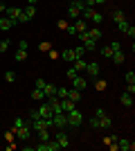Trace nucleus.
<instances>
[{
    "instance_id": "44",
    "label": "nucleus",
    "mask_w": 135,
    "mask_h": 151,
    "mask_svg": "<svg viewBox=\"0 0 135 151\" xmlns=\"http://www.w3.org/2000/svg\"><path fill=\"white\" fill-rule=\"evenodd\" d=\"M126 34L133 38V36H135V27H133V25H129V27H126Z\"/></svg>"
},
{
    "instance_id": "46",
    "label": "nucleus",
    "mask_w": 135,
    "mask_h": 151,
    "mask_svg": "<svg viewBox=\"0 0 135 151\" xmlns=\"http://www.w3.org/2000/svg\"><path fill=\"white\" fill-rule=\"evenodd\" d=\"M68 77H70V79H74V77H77V70L70 68V70H68Z\"/></svg>"
},
{
    "instance_id": "14",
    "label": "nucleus",
    "mask_w": 135,
    "mask_h": 151,
    "mask_svg": "<svg viewBox=\"0 0 135 151\" xmlns=\"http://www.w3.org/2000/svg\"><path fill=\"white\" fill-rule=\"evenodd\" d=\"M72 108H77V106H74V101H70L68 97L61 99V111H63V113H68V111H72Z\"/></svg>"
},
{
    "instance_id": "51",
    "label": "nucleus",
    "mask_w": 135,
    "mask_h": 151,
    "mask_svg": "<svg viewBox=\"0 0 135 151\" xmlns=\"http://www.w3.org/2000/svg\"><path fill=\"white\" fill-rule=\"evenodd\" d=\"M104 2H106V0H95V5H104Z\"/></svg>"
},
{
    "instance_id": "26",
    "label": "nucleus",
    "mask_w": 135,
    "mask_h": 151,
    "mask_svg": "<svg viewBox=\"0 0 135 151\" xmlns=\"http://www.w3.org/2000/svg\"><path fill=\"white\" fill-rule=\"evenodd\" d=\"M36 133H39V140H41V142L50 140V133H47V129H41V131H36Z\"/></svg>"
},
{
    "instance_id": "12",
    "label": "nucleus",
    "mask_w": 135,
    "mask_h": 151,
    "mask_svg": "<svg viewBox=\"0 0 135 151\" xmlns=\"http://www.w3.org/2000/svg\"><path fill=\"white\" fill-rule=\"evenodd\" d=\"M72 86H74V88H77V90H84L86 88V86H88V81H86V79H84V77H74V79H72Z\"/></svg>"
},
{
    "instance_id": "7",
    "label": "nucleus",
    "mask_w": 135,
    "mask_h": 151,
    "mask_svg": "<svg viewBox=\"0 0 135 151\" xmlns=\"http://www.w3.org/2000/svg\"><path fill=\"white\" fill-rule=\"evenodd\" d=\"M117 149H122V151H133V149H135V145L131 142V140L122 138V140H117Z\"/></svg>"
},
{
    "instance_id": "29",
    "label": "nucleus",
    "mask_w": 135,
    "mask_h": 151,
    "mask_svg": "<svg viewBox=\"0 0 135 151\" xmlns=\"http://www.w3.org/2000/svg\"><path fill=\"white\" fill-rule=\"evenodd\" d=\"M56 97L59 99H65V97H68V90L65 88H56Z\"/></svg>"
},
{
    "instance_id": "37",
    "label": "nucleus",
    "mask_w": 135,
    "mask_h": 151,
    "mask_svg": "<svg viewBox=\"0 0 135 151\" xmlns=\"http://www.w3.org/2000/svg\"><path fill=\"white\" fill-rule=\"evenodd\" d=\"M90 126H95V129H99V117H95V115H92V117H90Z\"/></svg>"
},
{
    "instance_id": "34",
    "label": "nucleus",
    "mask_w": 135,
    "mask_h": 151,
    "mask_svg": "<svg viewBox=\"0 0 135 151\" xmlns=\"http://www.w3.org/2000/svg\"><path fill=\"white\" fill-rule=\"evenodd\" d=\"M126 83H135V72H126Z\"/></svg>"
},
{
    "instance_id": "52",
    "label": "nucleus",
    "mask_w": 135,
    "mask_h": 151,
    "mask_svg": "<svg viewBox=\"0 0 135 151\" xmlns=\"http://www.w3.org/2000/svg\"><path fill=\"white\" fill-rule=\"evenodd\" d=\"M27 2H29V5H36V2H39V0H27Z\"/></svg>"
},
{
    "instance_id": "30",
    "label": "nucleus",
    "mask_w": 135,
    "mask_h": 151,
    "mask_svg": "<svg viewBox=\"0 0 135 151\" xmlns=\"http://www.w3.org/2000/svg\"><path fill=\"white\" fill-rule=\"evenodd\" d=\"M5 79H7L9 83H11V81H16V72H11V70H9V72H5Z\"/></svg>"
},
{
    "instance_id": "24",
    "label": "nucleus",
    "mask_w": 135,
    "mask_h": 151,
    "mask_svg": "<svg viewBox=\"0 0 135 151\" xmlns=\"http://www.w3.org/2000/svg\"><path fill=\"white\" fill-rule=\"evenodd\" d=\"M32 99H34V101H43V99H45V93H43L41 88H36V90L32 93Z\"/></svg>"
},
{
    "instance_id": "16",
    "label": "nucleus",
    "mask_w": 135,
    "mask_h": 151,
    "mask_svg": "<svg viewBox=\"0 0 135 151\" xmlns=\"http://www.w3.org/2000/svg\"><path fill=\"white\" fill-rule=\"evenodd\" d=\"M108 126H113V117H110V115L99 117V129H108Z\"/></svg>"
},
{
    "instance_id": "21",
    "label": "nucleus",
    "mask_w": 135,
    "mask_h": 151,
    "mask_svg": "<svg viewBox=\"0 0 135 151\" xmlns=\"http://www.w3.org/2000/svg\"><path fill=\"white\" fill-rule=\"evenodd\" d=\"M68 99H70V101H74V104H77V101L81 99V93H79L77 88H74V90H68Z\"/></svg>"
},
{
    "instance_id": "3",
    "label": "nucleus",
    "mask_w": 135,
    "mask_h": 151,
    "mask_svg": "<svg viewBox=\"0 0 135 151\" xmlns=\"http://www.w3.org/2000/svg\"><path fill=\"white\" fill-rule=\"evenodd\" d=\"M14 59H16V61H25L27 59V41H20L18 43V50H16Z\"/></svg>"
},
{
    "instance_id": "32",
    "label": "nucleus",
    "mask_w": 135,
    "mask_h": 151,
    "mask_svg": "<svg viewBox=\"0 0 135 151\" xmlns=\"http://www.w3.org/2000/svg\"><path fill=\"white\" fill-rule=\"evenodd\" d=\"M84 52H86V47H84V45H79L77 50H74V57H77V59H81V57H84Z\"/></svg>"
},
{
    "instance_id": "17",
    "label": "nucleus",
    "mask_w": 135,
    "mask_h": 151,
    "mask_svg": "<svg viewBox=\"0 0 135 151\" xmlns=\"http://www.w3.org/2000/svg\"><path fill=\"white\" fill-rule=\"evenodd\" d=\"M43 93H45V97H54V95H56V86H54V83H45Z\"/></svg>"
},
{
    "instance_id": "9",
    "label": "nucleus",
    "mask_w": 135,
    "mask_h": 151,
    "mask_svg": "<svg viewBox=\"0 0 135 151\" xmlns=\"http://www.w3.org/2000/svg\"><path fill=\"white\" fill-rule=\"evenodd\" d=\"M14 133H16V135H18L20 140H27V138H29V133H32V131H29V126H27V124H23V126H20V129H14Z\"/></svg>"
},
{
    "instance_id": "48",
    "label": "nucleus",
    "mask_w": 135,
    "mask_h": 151,
    "mask_svg": "<svg viewBox=\"0 0 135 151\" xmlns=\"http://www.w3.org/2000/svg\"><path fill=\"white\" fill-rule=\"evenodd\" d=\"M41 117V111H32V120H39Z\"/></svg>"
},
{
    "instance_id": "5",
    "label": "nucleus",
    "mask_w": 135,
    "mask_h": 151,
    "mask_svg": "<svg viewBox=\"0 0 135 151\" xmlns=\"http://www.w3.org/2000/svg\"><path fill=\"white\" fill-rule=\"evenodd\" d=\"M16 25L11 18H7L5 14H0V32H7V29H11V27Z\"/></svg>"
},
{
    "instance_id": "27",
    "label": "nucleus",
    "mask_w": 135,
    "mask_h": 151,
    "mask_svg": "<svg viewBox=\"0 0 135 151\" xmlns=\"http://www.w3.org/2000/svg\"><path fill=\"white\" fill-rule=\"evenodd\" d=\"M90 20H92V23H95V25H99V23H101V20H104V16H101V14H92V16H90Z\"/></svg>"
},
{
    "instance_id": "49",
    "label": "nucleus",
    "mask_w": 135,
    "mask_h": 151,
    "mask_svg": "<svg viewBox=\"0 0 135 151\" xmlns=\"http://www.w3.org/2000/svg\"><path fill=\"white\" fill-rule=\"evenodd\" d=\"M5 138L9 140V142H11V140H14V131H7V133H5Z\"/></svg>"
},
{
    "instance_id": "6",
    "label": "nucleus",
    "mask_w": 135,
    "mask_h": 151,
    "mask_svg": "<svg viewBox=\"0 0 135 151\" xmlns=\"http://www.w3.org/2000/svg\"><path fill=\"white\" fill-rule=\"evenodd\" d=\"M56 145L61 147V149H65V147H70V140H68V135H65L61 129H59V133H56Z\"/></svg>"
},
{
    "instance_id": "35",
    "label": "nucleus",
    "mask_w": 135,
    "mask_h": 151,
    "mask_svg": "<svg viewBox=\"0 0 135 151\" xmlns=\"http://www.w3.org/2000/svg\"><path fill=\"white\" fill-rule=\"evenodd\" d=\"M95 43H97V41H86L84 47H86V50H95Z\"/></svg>"
},
{
    "instance_id": "20",
    "label": "nucleus",
    "mask_w": 135,
    "mask_h": 151,
    "mask_svg": "<svg viewBox=\"0 0 135 151\" xmlns=\"http://www.w3.org/2000/svg\"><path fill=\"white\" fill-rule=\"evenodd\" d=\"M110 59H113V63L122 65V63H124V54H122V50H119V52H113V54H110Z\"/></svg>"
},
{
    "instance_id": "31",
    "label": "nucleus",
    "mask_w": 135,
    "mask_h": 151,
    "mask_svg": "<svg viewBox=\"0 0 135 151\" xmlns=\"http://www.w3.org/2000/svg\"><path fill=\"white\" fill-rule=\"evenodd\" d=\"M7 47H9V41H7V38H0V52H7Z\"/></svg>"
},
{
    "instance_id": "15",
    "label": "nucleus",
    "mask_w": 135,
    "mask_h": 151,
    "mask_svg": "<svg viewBox=\"0 0 135 151\" xmlns=\"http://www.w3.org/2000/svg\"><path fill=\"white\" fill-rule=\"evenodd\" d=\"M88 38H90V41H99V38H101V29H99V27L88 29Z\"/></svg>"
},
{
    "instance_id": "22",
    "label": "nucleus",
    "mask_w": 135,
    "mask_h": 151,
    "mask_svg": "<svg viewBox=\"0 0 135 151\" xmlns=\"http://www.w3.org/2000/svg\"><path fill=\"white\" fill-rule=\"evenodd\" d=\"M61 57H63L65 61H74V59H77V57H74V50H72V47H70V50H63V52H61Z\"/></svg>"
},
{
    "instance_id": "10",
    "label": "nucleus",
    "mask_w": 135,
    "mask_h": 151,
    "mask_svg": "<svg viewBox=\"0 0 135 151\" xmlns=\"http://www.w3.org/2000/svg\"><path fill=\"white\" fill-rule=\"evenodd\" d=\"M86 70H88V75L92 77V79H95V77H99V63H97V61L88 63V65H86Z\"/></svg>"
},
{
    "instance_id": "43",
    "label": "nucleus",
    "mask_w": 135,
    "mask_h": 151,
    "mask_svg": "<svg viewBox=\"0 0 135 151\" xmlns=\"http://www.w3.org/2000/svg\"><path fill=\"white\" fill-rule=\"evenodd\" d=\"M45 83H47L45 79H36V88H41V90H43V88H45Z\"/></svg>"
},
{
    "instance_id": "23",
    "label": "nucleus",
    "mask_w": 135,
    "mask_h": 151,
    "mask_svg": "<svg viewBox=\"0 0 135 151\" xmlns=\"http://www.w3.org/2000/svg\"><path fill=\"white\" fill-rule=\"evenodd\" d=\"M74 61H77V65H74V70H77V72H81V70H86V65H88V61H86L84 57H81V59H74Z\"/></svg>"
},
{
    "instance_id": "25",
    "label": "nucleus",
    "mask_w": 135,
    "mask_h": 151,
    "mask_svg": "<svg viewBox=\"0 0 135 151\" xmlns=\"http://www.w3.org/2000/svg\"><path fill=\"white\" fill-rule=\"evenodd\" d=\"M74 29H77V34H79V32H86V29H88V23H86V20H77Z\"/></svg>"
},
{
    "instance_id": "40",
    "label": "nucleus",
    "mask_w": 135,
    "mask_h": 151,
    "mask_svg": "<svg viewBox=\"0 0 135 151\" xmlns=\"http://www.w3.org/2000/svg\"><path fill=\"white\" fill-rule=\"evenodd\" d=\"M113 16H115V23H119V20H124V12H115V14H113Z\"/></svg>"
},
{
    "instance_id": "50",
    "label": "nucleus",
    "mask_w": 135,
    "mask_h": 151,
    "mask_svg": "<svg viewBox=\"0 0 135 151\" xmlns=\"http://www.w3.org/2000/svg\"><path fill=\"white\" fill-rule=\"evenodd\" d=\"M5 9H7V7L2 5V2H0V14H5Z\"/></svg>"
},
{
    "instance_id": "18",
    "label": "nucleus",
    "mask_w": 135,
    "mask_h": 151,
    "mask_svg": "<svg viewBox=\"0 0 135 151\" xmlns=\"http://www.w3.org/2000/svg\"><path fill=\"white\" fill-rule=\"evenodd\" d=\"M119 101H122V104H124V106H133V95H131V93H124L122 95V97H119Z\"/></svg>"
},
{
    "instance_id": "11",
    "label": "nucleus",
    "mask_w": 135,
    "mask_h": 151,
    "mask_svg": "<svg viewBox=\"0 0 135 151\" xmlns=\"http://www.w3.org/2000/svg\"><path fill=\"white\" fill-rule=\"evenodd\" d=\"M52 108H50V104L45 101V104H41V117H45V120H52Z\"/></svg>"
},
{
    "instance_id": "53",
    "label": "nucleus",
    "mask_w": 135,
    "mask_h": 151,
    "mask_svg": "<svg viewBox=\"0 0 135 151\" xmlns=\"http://www.w3.org/2000/svg\"><path fill=\"white\" fill-rule=\"evenodd\" d=\"M74 2H79V0H72V5H74Z\"/></svg>"
},
{
    "instance_id": "1",
    "label": "nucleus",
    "mask_w": 135,
    "mask_h": 151,
    "mask_svg": "<svg viewBox=\"0 0 135 151\" xmlns=\"http://www.w3.org/2000/svg\"><path fill=\"white\" fill-rule=\"evenodd\" d=\"M65 120H68V126H74V129H77V126H81V122H84V115L79 113L77 108H72V111L65 113Z\"/></svg>"
},
{
    "instance_id": "13",
    "label": "nucleus",
    "mask_w": 135,
    "mask_h": 151,
    "mask_svg": "<svg viewBox=\"0 0 135 151\" xmlns=\"http://www.w3.org/2000/svg\"><path fill=\"white\" fill-rule=\"evenodd\" d=\"M23 16H25V23H27V20H32L34 16H36V7H34V5H29L27 9H23Z\"/></svg>"
},
{
    "instance_id": "45",
    "label": "nucleus",
    "mask_w": 135,
    "mask_h": 151,
    "mask_svg": "<svg viewBox=\"0 0 135 151\" xmlns=\"http://www.w3.org/2000/svg\"><path fill=\"white\" fill-rule=\"evenodd\" d=\"M65 29H68V34H72V36L77 34V29H74V25H68V27H65Z\"/></svg>"
},
{
    "instance_id": "28",
    "label": "nucleus",
    "mask_w": 135,
    "mask_h": 151,
    "mask_svg": "<svg viewBox=\"0 0 135 151\" xmlns=\"http://www.w3.org/2000/svg\"><path fill=\"white\" fill-rule=\"evenodd\" d=\"M106 86H108V83L104 81V79H97V81H95V88L97 90H106Z\"/></svg>"
},
{
    "instance_id": "33",
    "label": "nucleus",
    "mask_w": 135,
    "mask_h": 151,
    "mask_svg": "<svg viewBox=\"0 0 135 151\" xmlns=\"http://www.w3.org/2000/svg\"><path fill=\"white\" fill-rule=\"evenodd\" d=\"M108 47H110V52H119V50H122V45L117 43V41H113V43H110Z\"/></svg>"
},
{
    "instance_id": "41",
    "label": "nucleus",
    "mask_w": 135,
    "mask_h": 151,
    "mask_svg": "<svg viewBox=\"0 0 135 151\" xmlns=\"http://www.w3.org/2000/svg\"><path fill=\"white\" fill-rule=\"evenodd\" d=\"M104 115H106L104 108H95V117H104Z\"/></svg>"
},
{
    "instance_id": "39",
    "label": "nucleus",
    "mask_w": 135,
    "mask_h": 151,
    "mask_svg": "<svg viewBox=\"0 0 135 151\" xmlns=\"http://www.w3.org/2000/svg\"><path fill=\"white\" fill-rule=\"evenodd\" d=\"M39 50H41V52H50L52 47H50V43H41V45H39Z\"/></svg>"
},
{
    "instance_id": "47",
    "label": "nucleus",
    "mask_w": 135,
    "mask_h": 151,
    "mask_svg": "<svg viewBox=\"0 0 135 151\" xmlns=\"http://www.w3.org/2000/svg\"><path fill=\"white\" fill-rule=\"evenodd\" d=\"M84 2V7H95V0H81Z\"/></svg>"
},
{
    "instance_id": "42",
    "label": "nucleus",
    "mask_w": 135,
    "mask_h": 151,
    "mask_svg": "<svg viewBox=\"0 0 135 151\" xmlns=\"http://www.w3.org/2000/svg\"><path fill=\"white\" fill-rule=\"evenodd\" d=\"M47 57L54 61V59H59V52H56V50H50V52H47Z\"/></svg>"
},
{
    "instance_id": "19",
    "label": "nucleus",
    "mask_w": 135,
    "mask_h": 151,
    "mask_svg": "<svg viewBox=\"0 0 135 151\" xmlns=\"http://www.w3.org/2000/svg\"><path fill=\"white\" fill-rule=\"evenodd\" d=\"M79 14H81V9H79L77 5H70V7H68V16H70V18L77 20V18H79Z\"/></svg>"
},
{
    "instance_id": "2",
    "label": "nucleus",
    "mask_w": 135,
    "mask_h": 151,
    "mask_svg": "<svg viewBox=\"0 0 135 151\" xmlns=\"http://www.w3.org/2000/svg\"><path fill=\"white\" fill-rule=\"evenodd\" d=\"M5 16H7V18H11L14 23H25V16H23V9H20V7H7Z\"/></svg>"
},
{
    "instance_id": "36",
    "label": "nucleus",
    "mask_w": 135,
    "mask_h": 151,
    "mask_svg": "<svg viewBox=\"0 0 135 151\" xmlns=\"http://www.w3.org/2000/svg\"><path fill=\"white\" fill-rule=\"evenodd\" d=\"M117 27H119V29H122V32H126V27H129V23H126V18H124V20H119V23H117Z\"/></svg>"
},
{
    "instance_id": "38",
    "label": "nucleus",
    "mask_w": 135,
    "mask_h": 151,
    "mask_svg": "<svg viewBox=\"0 0 135 151\" xmlns=\"http://www.w3.org/2000/svg\"><path fill=\"white\" fill-rule=\"evenodd\" d=\"M110 54H113V52H110V47H108V45H106V47H104V50H101V57L110 59Z\"/></svg>"
},
{
    "instance_id": "8",
    "label": "nucleus",
    "mask_w": 135,
    "mask_h": 151,
    "mask_svg": "<svg viewBox=\"0 0 135 151\" xmlns=\"http://www.w3.org/2000/svg\"><path fill=\"white\" fill-rule=\"evenodd\" d=\"M47 104H50L52 113H63V111H61V99H59L56 95H54V97H50V101H47Z\"/></svg>"
},
{
    "instance_id": "4",
    "label": "nucleus",
    "mask_w": 135,
    "mask_h": 151,
    "mask_svg": "<svg viewBox=\"0 0 135 151\" xmlns=\"http://www.w3.org/2000/svg\"><path fill=\"white\" fill-rule=\"evenodd\" d=\"M52 126L65 129V126H68V120H65V113H54V115H52Z\"/></svg>"
}]
</instances>
